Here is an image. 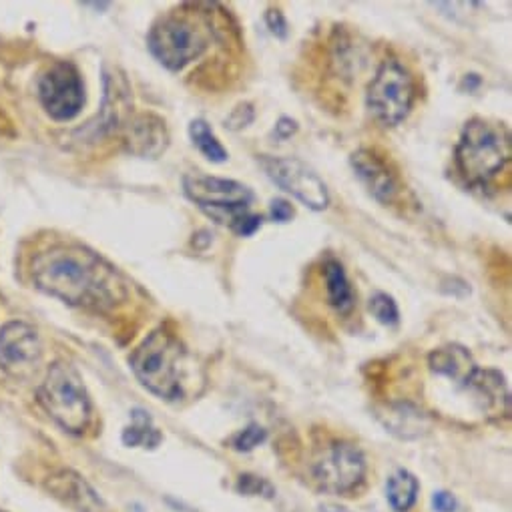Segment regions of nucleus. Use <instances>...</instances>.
Segmentation results:
<instances>
[{
	"instance_id": "obj_1",
	"label": "nucleus",
	"mask_w": 512,
	"mask_h": 512,
	"mask_svg": "<svg viewBox=\"0 0 512 512\" xmlns=\"http://www.w3.org/2000/svg\"><path fill=\"white\" fill-rule=\"evenodd\" d=\"M35 284L85 310L105 312L127 298V286L119 272L99 253L83 245H53L33 260Z\"/></svg>"
},
{
	"instance_id": "obj_2",
	"label": "nucleus",
	"mask_w": 512,
	"mask_h": 512,
	"mask_svg": "<svg viewBox=\"0 0 512 512\" xmlns=\"http://www.w3.org/2000/svg\"><path fill=\"white\" fill-rule=\"evenodd\" d=\"M510 161V135L504 125L472 119L456 145V167L466 185L484 189Z\"/></svg>"
},
{
	"instance_id": "obj_3",
	"label": "nucleus",
	"mask_w": 512,
	"mask_h": 512,
	"mask_svg": "<svg viewBox=\"0 0 512 512\" xmlns=\"http://www.w3.org/2000/svg\"><path fill=\"white\" fill-rule=\"evenodd\" d=\"M185 356L183 344L159 328L133 352L131 368L149 392L167 402H177L185 390Z\"/></svg>"
},
{
	"instance_id": "obj_4",
	"label": "nucleus",
	"mask_w": 512,
	"mask_h": 512,
	"mask_svg": "<svg viewBox=\"0 0 512 512\" xmlns=\"http://www.w3.org/2000/svg\"><path fill=\"white\" fill-rule=\"evenodd\" d=\"M39 400L51 418L67 432L81 434L91 422V400L83 378L67 362H55L39 390Z\"/></svg>"
},
{
	"instance_id": "obj_5",
	"label": "nucleus",
	"mask_w": 512,
	"mask_h": 512,
	"mask_svg": "<svg viewBox=\"0 0 512 512\" xmlns=\"http://www.w3.org/2000/svg\"><path fill=\"white\" fill-rule=\"evenodd\" d=\"M147 45L151 55L165 69L181 71L205 53L209 31L189 15L171 13L153 25Z\"/></svg>"
},
{
	"instance_id": "obj_6",
	"label": "nucleus",
	"mask_w": 512,
	"mask_h": 512,
	"mask_svg": "<svg viewBox=\"0 0 512 512\" xmlns=\"http://www.w3.org/2000/svg\"><path fill=\"white\" fill-rule=\"evenodd\" d=\"M183 189L203 213L221 225H229L233 231L251 215L253 191L239 181L191 173L183 177Z\"/></svg>"
},
{
	"instance_id": "obj_7",
	"label": "nucleus",
	"mask_w": 512,
	"mask_h": 512,
	"mask_svg": "<svg viewBox=\"0 0 512 512\" xmlns=\"http://www.w3.org/2000/svg\"><path fill=\"white\" fill-rule=\"evenodd\" d=\"M412 103L414 81L410 73L396 61L382 63L366 93V105L370 113L382 125L394 127L408 117Z\"/></svg>"
},
{
	"instance_id": "obj_8",
	"label": "nucleus",
	"mask_w": 512,
	"mask_h": 512,
	"mask_svg": "<svg viewBox=\"0 0 512 512\" xmlns=\"http://www.w3.org/2000/svg\"><path fill=\"white\" fill-rule=\"evenodd\" d=\"M268 177L286 193L302 201L314 211H322L330 203V193L320 175L296 157H262Z\"/></svg>"
},
{
	"instance_id": "obj_9",
	"label": "nucleus",
	"mask_w": 512,
	"mask_h": 512,
	"mask_svg": "<svg viewBox=\"0 0 512 512\" xmlns=\"http://www.w3.org/2000/svg\"><path fill=\"white\" fill-rule=\"evenodd\" d=\"M366 474V458L352 442L330 444L314 462L316 484L332 494H346L358 488Z\"/></svg>"
},
{
	"instance_id": "obj_10",
	"label": "nucleus",
	"mask_w": 512,
	"mask_h": 512,
	"mask_svg": "<svg viewBox=\"0 0 512 512\" xmlns=\"http://www.w3.org/2000/svg\"><path fill=\"white\" fill-rule=\"evenodd\" d=\"M39 97L55 121L77 117L85 105V87L79 71L69 63L53 65L39 83Z\"/></svg>"
},
{
	"instance_id": "obj_11",
	"label": "nucleus",
	"mask_w": 512,
	"mask_h": 512,
	"mask_svg": "<svg viewBox=\"0 0 512 512\" xmlns=\"http://www.w3.org/2000/svg\"><path fill=\"white\" fill-rule=\"evenodd\" d=\"M41 342L33 326L11 322L0 330V368L17 380H29L41 364Z\"/></svg>"
},
{
	"instance_id": "obj_12",
	"label": "nucleus",
	"mask_w": 512,
	"mask_h": 512,
	"mask_svg": "<svg viewBox=\"0 0 512 512\" xmlns=\"http://www.w3.org/2000/svg\"><path fill=\"white\" fill-rule=\"evenodd\" d=\"M125 143L133 155L159 157L169 147V131L157 115L143 113L133 117L125 129Z\"/></svg>"
},
{
	"instance_id": "obj_13",
	"label": "nucleus",
	"mask_w": 512,
	"mask_h": 512,
	"mask_svg": "<svg viewBox=\"0 0 512 512\" xmlns=\"http://www.w3.org/2000/svg\"><path fill=\"white\" fill-rule=\"evenodd\" d=\"M352 167L372 197L382 203L394 201L398 195V181L380 155L370 149H360L352 155Z\"/></svg>"
},
{
	"instance_id": "obj_14",
	"label": "nucleus",
	"mask_w": 512,
	"mask_h": 512,
	"mask_svg": "<svg viewBox=\"0 0 512 512\" xmlns=\"http://www.w3.org/2000/svg\"><path fill=\"white\" fill-rule=\"evenodd\" d=\"M47 488L67 506L77 512H103V500L91 488V484L73 470H59L49 476Z\"/></svg>"
},
{
	"instance_id": "obj_15",
	"label": "nucleus",
	"mask_w": 512,
	"mask_h": 512,
	"mask_svg": "<svg viewBox=\"0 0 512 512\" xmlns=\"http://www.w3.org/2000/svg\"><path fill=\"white\" fill-rule=\"evenodd\" d=\"M428 366L436 376H444L462 388H466L468 380L472 378V374L476 370V364H474L470 352L456 344L442 346V348L434 350L428 356Z\"/></svg>"
},
{
	"instance_id": "obj_16",
	"label": "nucleus",
	"mask_w": 512,
	"mask_h": 512,
	"mask_svg": "<svg viewBox=\"0 0 512 512\" xmlns=\"http://www.w3.org/2000/svg\"><path fill=\"white\" fill-rule=\"evenodd\" d=\"M468 390L474 392V396L482 402V408L496 412V414H508L510 412V394L504 384V378L494 370H482L476 368L472 378L466 384Z\"/></svg>"
},
{
	"instance_id": "obj_17",
	"label": "nucleus",
	"mask_w": 512,
	"mask_h": 512,
	"mask_svg": "<svg viewBox=\"0 0 512 512\" xmlns=\"http://www.w3.org/2000/svg\"><path fill=\"white\" fill-rule=\"evenodd\" d=\"M418 480L412 472L400 468L396 470L386 484V498L392 510L396 512H408L418 498Z\"/></svg>"
},
{
	"instance_id": "obj_18",
	"label": "nucleus",
	"mask_w": 512,
	"mask_h": 512,
	"mask_svg": "<svg viewBox=\"0 0 512 512\" xmlns=\"http://www.w3.org/2000/svg\"><path fill=\"white\" fill-rule=\"evenodd\" d=\"M326 290H328V302L338 312L346 314L354 308V292L346 278L344 268L338 262L326 264Z\"/></svg>"
},
{
	"instance_id": "obj_19",
	"label": "nucleus",
	"mask_w": 512,
	"mask_h": 512,
	"mask_svg": "<svg viewBox=\"0 0 512 512\" xmlns=\"http://www.w3.org/2000/svg\"><path fill=\"white\" fill-rule=\"evenodd\" d=\"M426 418L422 412L412 408L410 404H400L390 408V414H386V428L390 432L398 434L400 438H418L426 432Z\"/></svg>"
},
{
	"instance_id": "obj_20",
	"label": "nucleus",
	"mask_w": 512,
	"mask_h": 512,
	"mask_svg": "<svg viewBox=\"0 0 512 512\" xmlns=\"http://www.w3.org/2000/svg\"><path fill=\"white\" fill-rule=\"evenodd\" d=\"M123 442L127 446H141V448H157L161 442V432L153 426V420L147 412L135 410L133 422L123 430Z\"/></svg>"
},
{
	"instance_id": "obj_21",
	"label": "nucleus",
	"mask_w": 512,
	"mask_h": 512,
	"mask_svg": "<svg viewBox=\"0 0 512 512\" xmlns=\"http://www.w3.org/2000/svg\"><path fill=\"white\" fill-rule=\"evenodd\" d=\"M189 137L193 141V145L213 163H223L227 161V151L225 147L219 143V139L215 137V133L211 131V127L203 121L197 119L189 125Z\"/></svg>"
},
{
	"instance_id": "obj_22",
	"label": "nucleus",
	"mask_w": 512,
	"mask_h": 512,
	"mask_svg": "<svg viewBox=\"0 0 512 512\" xmlns=\"http://www.w3.org/2000/svg\"><path fill=\"white\" fill-rule=\"evenodd\" d=\"M266 438H268V430L266 428H262L260 424H249L247 428H243L237 434H233L231 446L237 452H249L253 448H258L260 444H264Z\"/></svg>"
},
{
	"instance_id": "obj_23",
	"label": "nucleus",
	"mask_w": 512,
	"mask_h": 512,
	"mask_svg": "<svg viewBox=\"0 0 512 512\" xmlns=\"http://www.w3.org/2000/svg\"><path fill=\"white\" fill-rule=\"evenodd\" d=\"M370 312L384 326H396L400 320L396 302L388 294H382V292L370 300Z\"/></svg>"
},
{
	"instance_id": "obj_24",
	"label": "nucleus",
	"mask_w": 512,
	"mask_h": 512,
	"mask_svg": "<svg viewBox=\"0 0 512 512\" xmlns=\"http://www.w3.org/2000/svg\"><path fill=\"white\" fill-rule=\"evenodd\" d=\"M235 490L239 494H245V496H266V498H274L276 490L274 486L262 478V476H255V474H241L237 484H235Z\"/></svg>"
},
{
	"instance_id": "obj_25",
	"label": "nucleus",
	"mask_w": 512,
	"mask_h": 512,
	"mask_svg": "<svg viewBox=\"0 0 512 512\" xmlns=\"http://www.w3.org/2000/svg\"><path fill=\"white\" fill-rule=\"evenodd\" d=\"M270 215H272L274 221L286 223V221H290L294 217V207L286 199H274L272 207H270Z\"/></svg>"
},
{
	"instance_id": "obj_26",
	"label": "nucleus",
	"mask_w": 512,
	"mask_h": 512,
	"mask_svg": "<svg viewBox=\"0 0 512 512\" xmlns=\"http://www.w3.org/2000/svg\"><path fill=\"white\" fill-rule=\"evenodd\" d=\"M432 506H434L436 512H454L458 502H456V498L450 492L438 490V492L432 494Z\"/></svg>"
},
{
	"instance_id": "obj_27",
	"label": "nucleus",
	"mask_w": 512,
	"mask_h": 512,
	"mask_svg": "<svg viewBox=\"0 0 512 512\" xmlns=\"http://www.w3.org/2000/svg\"><path fill=\"white\" fill-rule=\"evenodd\" d=\"M266 23H268L270 31H272L276 37L286 39V35H288V23H286L284 15H282L278 9H276V11H270V13L266 15Z\"/></svg>"
},
{
	"instance_id": "obj_28",
	"label": "nucleus",
	"mask_w": 512,
	"mask_h": 512,
	"mask_svg": "<svg viewBox=\"0 0 512 512\" xmlns=\"http://www.w3.org/2000/svg\"><path fill=\"white\" fill-rule=\"evenodd\" d=\"M296 129H298L296 121L284 117V119H280V123L276 125V135L282 137V139H288L292 133H296Z\"/></svg>"
},
{
	"instance_id": "obj_29",
	"label": "nucleus",
	"mask_w": 512,
	"mask_h": 512,
	"mask_svg": "<svg viewBox=\"0 0 512 512\" xmlns=\"http://www.w3.org/2000/svg\"><path fill=\"white\" fill-rule=\"evenodd\" d=\"M322 512H350V510L344 506H336V504H324Z\"/></svg>"
},
{
	"instance_id": "obj_30",
	"label": "nucleus",
	"mask_w": 512,
	"mask_h": 512,
	"mask_svg": "<svg viewBox=\"0 0 512 512\" xmlns=\"http://www.w3.org/2000/svg\"><path fill=\"white\" fill-rule=\"evenodd\" d=\"M0 512H5V510H0Z\"/></svg>"
}]
</instances>
